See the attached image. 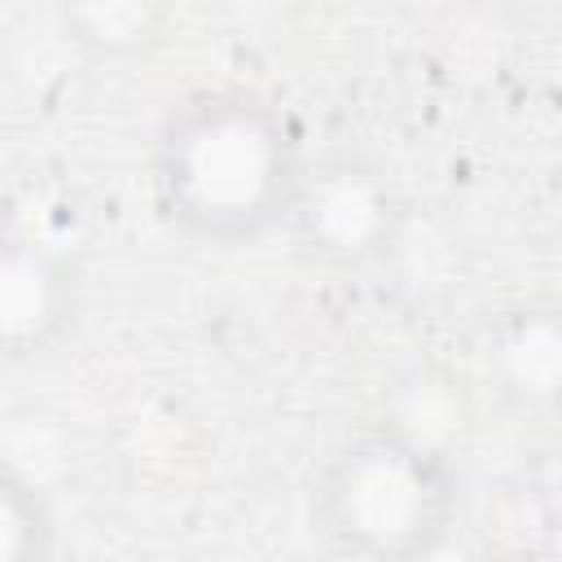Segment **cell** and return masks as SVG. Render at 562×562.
Listing matches in <instances>:
<instances>
[{
  "instance_id": "cell-1",
  "label": "cell",
  "mask_w": 562,
  "mask_h": 562,
  "mask_svg": "<svg viewBox=\"0 0 562 562\" xmlns=\"http://www.w3.org/2000/svg\"><path fill=\"white\" fill-rule=\"evenodd\" d=\"M312 149L294 114L255 88H193L149 140V193L189 241L241 250L281 233Z\"/></svg>"
},
{
  "instance_id": "cell-2",
  "label": "cell",
  "mask_w": 562,
  "mask_h": 562,
  "mask_svg": "<svg viewBox=\"0 0 562 562\" xmlns=\"http://www.w3.org/2000/svg\"><path fill=\"white\" fill-rule=\"evenodd\" d=\"M461 522V470L404 426H360L312 483V527L342 562H435Z\"/></svg>"
},
{
  "instance_id": "cell-3",
  "label": "cell",
  "mask_w": 562,
  "mask_h": 562,
  "mask_svg": "<svg viewBox=\"0 0 562 562\" xmlns=\"http://www.w3.org/2000/svg\"><path fill=\"white\" fill-rule=\"evenodd\" d=\"M400 228L404 202L378 162L360 154H312L281 233L303 259L351 272L378 263L400 241Z\"/></svg>"
},
{
  "instance_id": "cell-4",
  "label": "cell",
  "mask_w": 562,
  "mask_h": 562,
  "mask_svg": "<svg viewBox=\"0 0 562 562\" xmlns=\"http://www.w3.org/2000/svg\"><path fill=\"white\" fill-rule=\"evenodd\" d=\"M79 263L31 228H0V364L48 356L79 321Z\"/></svg>"
},
{
  "instance_id": "cell-5",
  "label": "cell",
  "mask_w": 562,
  "mask_h": 562,
  "mask_svg": "<svg viewBox=\"0 0 562 562\" xmlns=\"http://www.w3.org/2000/svg\"><path fill=\"white\" fill-rule=\"evenodd\" d=\"M501 378L527 404H553L558 373H562V338L553 307H527L501 329Z\"/></svg>"
},
{
  "instance_id": "cell-6",
  "label": "cell",
  "mask_w": 562,
  "mask_h": 562,
  "mask_svg": "<svg viewBox=\"0 0 562 562\" xmlns=\"http://www.w3.org/2000/svg\"><path fill=\"white\" fill-rule=\"evenodd\" d=\"M57 514L48 492L0 452V562H53Z\"/></svg>"
},
{
  "instance_id": "cell-7",
  "label": "cell",
  "mask_w": 562,
  "mask_h": 562,
  "mask_svg": "<svg viewBox=\"0 0 562 562\" xmlns=\"http://www.w3.org/2000/svg\"><path fill=\"white\" fill-rule=\"evenodd\" d=\"M167 13L149 4H88V9H66V31L79 44H92L97 53H132L149 40H158Z\"/></svg>"
},
{
  "instance_id": "cell-8",
  "label": "cell",
  "mask_w": 562,
  "mask_h": 562,
  "mask_svg": "<svg viewBox=\"0 0 562 562\" xmlns=\"http://www.w3.org/2000/svg\"><path fill=\"white\" fill-rule=\"evenodd\" d=\"M483 562H553V553H544V549H531V544H505V549L487 553Z\"/></svg>"
}]
</instances>
